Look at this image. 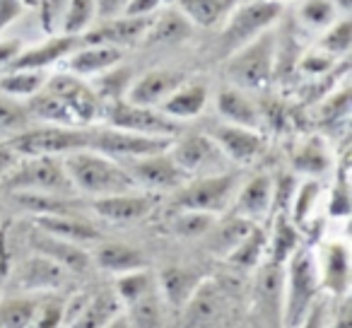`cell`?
I'll list each match as a JSON object with an SVG mask.
<instances>
[{"label": "cell", "instance_id": "60d3db41", "mask_svg": "<svg viewBox=\"0 0 352 328\" xmlns=\"http://www.w3.org/2000/svg\"><path fill=\"white\" fill-rule=\"evenodd\" d=\"M299 249V234L294 230V225H289L287 220H280L275 227V239H273V261L270 263H287V259Z\"/></svg>", "mask_w": 352, "mask_h": 328}, {"label": "cell", "instance_id": "816d5d0a", "mask_svg": "<svg viewBox=\"0 0 352 328\" xmlns=\"http://www.w3.org/2000/svg\"><path fill=\"white\" fill-rule=\"evenodd\" d=\"M326 316H328L326 302H323V299H318V302L311 307V311L307 314V318H304L297 328H326Z\"/></svg>", "mask_w": 352, "mask_h": 328}, {"label": "cell", "instance_id": "91938a15", "mask_svg": "<svg viewBox=\"0 0 352 328\" xmlns=\"http://www.w3.org/2000/svg\"><path fill=\"white\" fill-rule=\"evenodd\" d=\"M350 3L352 0H333V6H340V10H350Z\"/></svg>", "mask_w": 352, "mask_h": 328}, {"label": "cell", "instance_id": "8fae6325", "mask_svg": "<svg viewBox=\"0 0 352 328\" xmlns=\"http://www.w3.org/2000/svg\"><path fill=\"white\" fill-rule=\"evenodd\" d=\"M46 89L51 94L60 99L65 107L70 109V113L75 116V121L89 123L102 113V102L99 97L82 85V80H78L75 75H56L46 83Z\"/></svg>", "mask_w": 352, "mask_h": 328}, {"label": "cell", "instance_id": "11a10c76", "mask_svg": "<svg viewBox=\"0 0 352 328\" xmlns=\"http://www.w3.org/2000/svg\"><path fill=\"white\" fill-rule=\"evenodd\" d=\"M160 6V0H131L126 8V17H142Z\"/></svg>", "mask_w": 352, "mask_h": 328}, {"label": "cell", "instance_id": "484cf974", "mask_svg": "<svg viewBox=\"0 0 352 328\" xmlns=\"http://www.w3.org/2000/svg\"><path fill=\"white\" fill-rule=\"evenodd\" d=\"M147 30V20L145 17H123V20H111L107 25H102L99 30L89 32L85 36L87 44H104V46H121L128 41L138 39L142 32Z\"/></svg>", "mask_w": 352, "mask_h": 328}, {"label": "cell", "instance_id": "db71d44e", "mask_svg": "<svg viewBox=\"0 0 352 328\" xmlns=\"http://www.w3.org/2000/svg\"><path fill=\"white\" fill-rule=\"evenodd\" d=\"M20 8H22L20 0H0V30L6 25H10L12 17L20 15Z\"/></svg>", "mask_w": 352, "mask_h": 328}, {"label": "cell", "instance_id": "2e32d148", "mask_svg": "<svg viewBox=\"0 0 352 328\" xmlns=\"http://www.w3.org/2000/svg\"><path fill=\"white\" fill-rule=\"evenodd\" d=\"M32 244H34V254L58 263L60 268L68 270L70 275L87 273L89 265H92V256L80 244H73V241L56 239V237H49V234H36Z\"/></svg>", "mask_w": 352, "mask_h": 328}, {"label": "cell", "instance_id": "ac0fdd59", "mask_svg": "<svg viewBox=\"0 0 352 328\" xmlns=\"http://www.w3.org/2000/svg\"><path fill=\"white\" fill-rule=\"evenodd\" d=\"M68 275V270H63L58 263L36 254L30 261H25V265L20 268V287L25 289V294L51 292V289L63 287Z\"/></svg>", "mask_w": 352, "mask_h": 328}, {"label": "cell", "instance_id": "680465c9", "mask_svg": "<svg viewBox=\"0 0 352 328\" xmlns=\"http://www.w3.org/2000/svg\"><path fill=\"white\" fill-rule=\"evenodd\" d=\"M104 328H131V323H128V318H126V314H116V316L111 318V321L107 323Z\"/></svg>", "mask_w": 352, "mask_h": 328}, {"label": "cell", "instance_id": "52a82bcc", "mask_svg": "<svg viewBox=\"0 0 352 328\" xmlns=\"http://www.w3.org/2000/svg\"><path fill=\"white\" fill-rule=\"evenodd\" d=\"M89 150L99 152L104 157H123V160H140V157L162 155L169 147L164 138H147L135 133L116 131V128H104V131L87 133Z\"/></svg>", "mask_w": 352, "mask_h": 328}, {"label": "cell", "instance_id": "f546056e", "mask_svg": "<svg viewBox=\"0 0 352 328\" xmlns=\"http://www.w3.org/2000/svg\"><path fill=\"white\" fill-rule=\"evenodd\" d=\"M157 289V278L150 270H133V273L118 275L116 285H113V294L118 297L121 307H131V304L140 302L150 292Z\"/></svg>", "mask_w": 352, "mask_h": 328}, {"label": "cell", "instance_id": "d6a6232c", "mask_svg": "<svg viewBox=\"0 0 352 328\" xmlns=\"http://www.w3.org/2000/svg\"><path fill=\"white\" fill-rule=\"evenodd\" d=\"M46 85L44 70H10L0 78V92L6 97H34Z\"/></svg>", "mask_w": 352, "mask_h": 328}, {"label": "cell", "instance_id": "4fadbf2b", "mask_svg": "<svg viewBox=\"0 0 352 328\" xmlns=\"http://www.w3.org/2000/svg\"><path fill=\"white\" fill-rule=\"evenodd\" d=\"M128 174L135 182V186H150V188H176L182 186L186 174L176 167L174 160H171L166 152L152 157H140V160H131L126 164Z\"/></svg>", "mask_w": 352, "mask_h": 328}, {"label": "cell", "instance_id": "bcb514c9", "mask_svg": "<svg viewBox=\"0 0 352 328\" xmlns=\"http://www.w3.org/2000/svg\"><path fill=\"white\" fill-rule=\"evenodd\" d=\"M318 196V184L309 182L299 188L292 196V212H294V222H304L314 210V203H316Z\"/></svg>", "mask_w": 352, "mask_h": 328}, {"label": "cell", "instance_id": "9c48e42d", "mask_svg": "<svg viewBox=\"0 0 352 328\" xmlns=\"http://www.w3.org/2000/svg\"><path fill=\"white\" fill-rule=\"evenodd\" d=\"M169 157L174 160V164L182 169L184 174H201V177H212L217 174L222 164V152L220 147L212 142L210 135H186L171 147Z\"/></svg>", "mask_w": 352, "mask_h": 328}, {"label": "cell", "instance_id": "681fc988", "mask_svg": "<svg viewBox=\"0 0 352 328\" xmlns=\"http://www.w3.org/2000/svg\"><path fill=\"white\" fill-rule=\"evenodd\" d=\"M333 56H328L326 51H314V54H309L307 58L302 61V70L304 73H326L328 68H333Z\"/></svg>", "mask_w": 352, "mask_h": 328}, {"label": "cell", "instance_id": "30bf717a", "mask_svg": "<svg viewBox=\"0 0 352 328\" xmlns=\"http://www.w3.org/2000/svg\"><path fill=\"white\" fill-rule=\"evenodd\" d=\"M278 15L280 6L278 3H270V0H258V3H249V6L239 8L225 32L227 49L236 51L249 44V41H254Z\"/></svg>", "mask_w": 352, "mask_h": 328}, {"label": "cell", "instance_id": "6f0895ef", "mask_svg": "<svg viewBox=\"0 0 352 328\" xmlns=\"http://www.w3.org/2000/svg\"><path fill=\"white\" fill-rule=\"evenodd\" d=\"M331 328H352V311H350V304H342L340 309H338L336 318H333Z\"/></svg>", "mask_w": 352, "mask_h": 328}, {"label": "cell", "instance_id": "d590c367", "mask_svg": "<svg viewBox=\"0 0 352 328\" xmlns=\"http://www.w3.org/2000/svg\"><path fill=\"white\" fill-rule=\"evenodd\" d=\"M20 206H25L27 210H34L36 217L39 215H75L73 206L65 201H60L58 196H51V193H32L22 191L17 196Z\"/></svg>", "mask_w": 352, "mask_h": 328}, {"label": "cell", "instance_id": "7dc6e473", "mask_svg": "<svg viewBox=\"0 0 352 328\" xmlns=\"http://www.w3.org/2000/svg\"><path fill=\"white\" fill-rule=\"evenodd\" d=\"M65 323V307L60 302H41L34 321L30 328H63Z\"/></svg>", "mask_w": 352, "mask_h": 328}, {"label": "cell", "instance_id": "7bdbcfd3", "mask_svg": "<svg viewBox=\"0 0 352 328\" xmlns=\"http://www.w3.org/2000/svg\"><path fill=\"white\" fill-rule=\"evenodd\" d=\"M299 17L311 27H328L336 20V6L333 0H307L299 8Z\"/></svg>", "mask_w": 352, "mask_h": 328}, {"label": "cell", "instance_id": "c3c4849f", "mask_svg": "<svg viewBox=\"0 0 352 328\" xmlns=\"http://www.w3.org/2000/svg\"><path fill=\"white\" fill-rule=\"evenodd\" d=\"M68 0H41V22L49 32H54L56 22L63 20V10Z\"/></svg>", "mask_w": 352, "mask_h": 328}, {"label": "cell", "instance_id": "3957f363", "mask_svg": "<svg viewBox=\"0 0 352 328\" xmlns=\"http://www.w3.org/2000/svg\"><path fill=\"white\" fill-rule=\"evenodd\" d=\"M275 63V36L258 34L227 63V78L241 89H261L270 83Z\"/></svg>", "mask_w": 352, "mask_h": 328}, {"label": "cell", "instance_id": "f907efd6", "mask_svg": "<svg viewBox=\"0 0 352 328\" xmlns=\"http://www.w3.org/2000/svg\"><path fill=\"white\" fill-rule=\"evenodd\" d=\"M331 212L336 217H342L350 212V196H347V186L345 182H340L333 188V198H331Z\"/></svg>", "mask_w": 352, "mask_h": 328}, {"label": "cell", "instance_id": "ba28073f", "mask_svg": "<svg viewBox=\"0 0 352 328\" xmlns=\"http://www.w3.org/2000/svg\"><path fill=\"white\" fill-rule=\"evenodd\" d=\"M10 186L20 188V191H32V193H58L70 191V182L65 177V169L60 162H56L54 157H32L12 174Z\"/></svg>", "mask_w": 352, "mask_h": 328}, {"label": "cell", "instance_id": "ffe728a7", "mask_svg": "<svg viewBox=\"0 0 352 328\" xmlns=\"http://www.w3.org/2000/svg\"><path fill=\"white\" fill-rule=\"evenodd\" d=\"M94 212L111 222H135L150 215L152 198L140 193H121V196H107L94 201Z\"/></svg>", "mask_w": 352, "mask_h": 328}, {"label": "cell", "instance_id": "277c9868", "mask_svg": "<svg viewBox=\"0 0 352 328\" xmlns=\"http://www.w3.org/2000/svg\"><path fill=\"white\" fill-rule=\"evenodd\" d=\"M236 191V177L234 174H212L203 177L198 182L188 184L176 196V208L186 212H206L215 215L222 212L232 203Z\"/></svg>", "mask_w": 352, "mask_h": 328}, {"label": "cell", "instance_id": "44dd1931", "mask_svg": "<svg viewBox=\"0 0 352 328\" xmlns=\"http://www.w3.org/2000/svg\"><path fill=\"white\" fill-rule=\"evenodd\" d=\"M201 285V275H196L193 270L171 265V268L162 270L160 278H157V294H162L171 307H184V304L191 302V297Z\"/></svg>", "mask_w": 352, "mask_h": 328}, {"label": "cell", "instance_id": "d4e9b609", "mask_svg": "<svg viewBox=\"0 0 352 328\" xmlns=\"http://www.w3.org/2000/svg\"><path fill=\"white\" fill-rule=\"evenodd\" d=\"M208 89L206 85H182L174 94L162 102V113L166 118H193L206 109Z\"/></svg>", "mask_w": 352, "mask_h": 328}, {"label": "cell", "instance_id": "8d00e7d4", "mask_svg": "<svg viewBox=\"0 0 352 328\" xmlns=\"http://www.w3.org/2000/svg\"><path fill=\"white\" fill-rule=\"evenodd\" d=\"M294 164H297L299 172H307V174H323L328 169V152L323 147L321 140H309L304 142L302 147L297 150L294 155Z\"/></svg>", "mask_w": 352, "mask_h": 328}, {"label": "cell", "instance_id": "7402d4cb", "mask_svg": "<svg viewBox=\"0 0 352 328\" xmlns=\"http://www.w3.org/2000/svg\"><path fill=\"white\" fill-rule=\"evenodd\" d=\"M36 227L44 234L56 237V239L73 241V244L82 246L85 241H97L99 230L92 227L87 220H80L78 215H39L36 217Z\"/></svg>", "mask_w": 352, "mask_h": 328}, {"label": "cell", "instance_id": "6da1fadb", "mask_svg": "<svg viewBox=\"0 0 352 328\" xmlns=\"http://www.w3.org/2000/svg\"><path fill=\"white\" fill-rule=\"evenodd\" d=\"M60 164H63L70 186L87 196L107 198L135 191V182L131 179V174L116 160L94 150H78L73 155H65Z\"/></svg>", "mask_w": 352, "mask_h": 328}, {"label": "cell", "instance_id": "9a60e30c", "mask_svg": "<svg viewBox=\"0 0 352 328\" xmlns=\"http://www.w3.org/2000/svg\"><path fill=\"white\" fill-rule=\"evenodd\" d=\"M184 85V73L179 70H152V73L142 75L128 92V102L135 107H155L162 104L169 94Z\"/></svg>", "mask_w": 352, "mask_h": 328}, {"label": "cell", "instance_id": "7a4b0ae2", "mask_svg": "<svg viewBox=\"0 0 352 328\" xmlns=\"http://www.w3.org/2000/svg\"><path fill=\"white\" fill-rule=\"evenodd\" d=\"M318 299H321V280H318L316 254L311 249H297L285 263L283 328H297Z\"/></svg>", "mask_w": 352, "mask_h": 328}, {"label": "cell", "instance_id": "4316f807", "mask_svg": "<svg viewBox=\"0 0 352 328\" xmlns=\"http://www.w3.org/2000/svg\"><path fill=\"white\" fill-rule=\"evenodd\" d=\"M217 109H220L222 116L230 121V126H241L256 131L258 126V109L254 107L246 94H241L236 87L222 89L220 99H217Z\"/></svg>", "mask_w": 352, "mask_h": 328}, {"label": "cell", "instance_id": "9f6ffc18", "mask_svg": "<svg viewBox=\"0 0 352 328\" xmlns=\"http://www.w3.org/2000/svg\"><path fill=\"white\" fill-rule=\"evenodd\" d=\"M20 56V44L17 41H6L0 44V65H10Z\"/></svg>", "mask_w": 352, "mask_h": 328}, {"label": "cell", "instance_id": "5b68a950", "mask_svg": "<svg viewBox=\"0 0 352 328\" xmlns=\"http://www.w3.org/2000/svg\"><path fill=\"white\" fill-rule=\"evenodd\" d=\"M12 150L27 157H56L73 155L78 150H89V135L73 128H36L12 138Z\"/></svg>", "mask_w": 352, "mask_h": 328}, {"label": "cell", "instance_id": "94428289", "mask_svg": "<svg viewBox=\"0 0 352 328\" xmlns=\"http://www.w3.org/2000/svg\"><path fill=\"white\" fill-rule=\"evenodd\" d=\"M25 3H30V6H34V3H36V0H25Z\"/></svg>", "mask_w": 352, "mask_h": 328}, {"label": "cell", "instance_id": "4dcf8cb0", "mask_svg": "<svg viewBox=\"0 0 352 328\" xmlns=\"http://www.w3.org/2000/svg\"><path fill=\"white\" fill-rule=\"evenodd\" d=\"M265 249H268V237H265V232L256 225L254 230H251L249 234H246L244 239L227 254V261H230L232 265H236V268L251 270L261 263Z\"/></svg>", "mask_w": 352, "mask_h": 328}, {"label": "cell", "instance_id": "cb8c5ba5", "mask_svg": "<svg viewBox=\"0 0 352 328\" xmlns=\"http://www.w3.org/2000/svg\"><path fill=\"white\" fill-rule=\"evenodd\" d=\"M78 44H82L80 36H68V34L58 36V39L46 41L44 46H36V49L27 51V54H20L8 68L10 70H44L46 65L56 63V61L63 58L65 54H70Z\"/></svg>", "mask_w": 352, "mask_h": 328}, {"label": "cell", "instance_id": "83f0119b", "mask_svg": "<svg viewBox=\"0 0 352 328\" xmlns=\"http://www.w3.org/2000/svg\"><path fill=\"white\" fill-rule=\"evenodd\" d=\"M44 299L39 294H15L0 302V328H30Z\"/></svg>", "mask_w": 352, "mask_h": 328}, {"label": "cell", "instance_id": "d6986e66", "mask_svg": "<svg viewBox=\"0 0 352 328\" xmlns=\"http://www.w3.org/2000/svg\"><path fill=\"white\" fill-rule=\"evenodd\" d=\"M92 256V263L97 268L107 270L111 275H126L133 270H145L147 261L142 256V251H138L135 246L121 244V241H107V244H99L97 251Z\"/></svg>", "mask_w": 352, "mask_h": 328}, {"label": "cell", "instance_id": "f35d334b", "mask_svg": "<svg viewBox=\"0 0 352 328\" xmlns=\"http://www.w3.org/2000/svg\"><path fill=\"white\" fill-rule=\"evenodd\" d=\"M188 22L182 12H164L150 30V41H179L188 36Z\"/></svg>", "mask_w": 352, "mask_h": 328}, {"label": "cell", "instance_id": "f1b7e54d", "mask_svg": "<svg viewBox=\"0 0 352 328\" xmlns=\"http://www.w3.org/2000/svg\"><path fill=\"white\" fill-rule=\"evenodd\" d=\"M121 61V49L116 46H104L94 44L89 49H82L70 58V70L75 75H92V73H104L111 65H116Z\"/></svg>", "mask_w": 352, "mask_h": 328}, {"label": "cell", "instance_id": "836d02e7", "mask_svg": "<svg viewBox=\"0 0 352 328\" xmlns=\"http://www.w3.org/2000/svg\"><path fill=\"white\" fill-rule=\"evenodd\" d=\"M232 6H234V0H179L182 15L203 27L215 25Z\"/></svg>", "mask_w": 352, "mask_h": 328}, {"label": "cell", "instance_id": "e0dca14e", "mask_svg": "<svg viewBox=\"0 0 352 328\" xmlns=\"http://www.w3.org/2000/svg\"><path fill=\"white\" fill-rule=\"evenodd\" d=\"M121 311V302L113 294V289H109V292H97L87 299H80L78 311L70 314L65 321H68V328H104Z\"/></svg>", "mask_w": 352, "mask_h": 328}, {"label": "cell", "instance_id": "f5cc1de1", "mask_svg": "<svg viewBox=\"0 0 352 328\" xmlns=\"http://www.w3.org/2000/svg\"><path fill=\"white\" fill-rule=\"evenodd\" d=\"M128 3L131 0H94V6H97V12L102 17H107V20H111V17L121 15V12H126Z\"/></svg>", "mask_w": 352, "mask_h": 328}, {"label": "cell", "instance_id": "74e56055", "mask_svg": "<svg viewBox=\"0 0 352 328\" xmlns=\"http://www.w3.org/2000/svg\"><path fill=\"white\" fill-rule=\"evenodd\" d=\"M126 309V318L131 323V328H155L160 323V297H157V289Z\"/></svg>", "mask_w": 352, "mask_h": 328}, {"label": "cell", "instance_id": "1f68e13d", "mask_svg": "<svg viewBox=\"0 0 352 328\" xmlns=\"http://www.w3.org/2000/svg\"><path fill=\"white\" fill-rule=\"evenodd\" d=\"M27 113L41 118V121L60 123V126H73V123H78L73 113H70V109L65 107L56 94H51L49 89H41V92H36L34 97H30Z\"/></svg>", "mask_w": 352, "mask_h": 328}, {"label": "cell", "instance_id": "f6af8a7d", "mask_svg": "<svg viewBox=\"0 0 352 328\" xmlns=\"http://www.w3.org/2000/svg\"><path fill=\"white\" fill-rule=\"evenodd\" d=\"M27 109L8 97H0V133H12L25 128L27 123Z\"/></svg>", "mask_w": 352, "mask_h": 328}, {"label": "cell", "instance_id": "b9f144b4", "mask_svg": "<svg viewBox=\"0 0 352 328\" xmlns=\"http://www.w3.org/2000/svg\"><path fill=\"white\" fill-rule=\"evenodd\" d=\"M215 227V217L212 215H206V212H186L182 210V215L174 220V232L182 237H203Z\"/></svg>", "mask_w": 352, "mask_h": 328}, {"label": "cell", "instance_id": "8992f818", "mask_svg": "<svg viewBox=\"0 0 352 328\" xmlns=\"http://www.w3.org/2000/svg\"><path fill=\"white\" fill-rule=\"evenodd\" d=\"M107 121L116 131L135 133V135H147V138H164L169 140V135H174L179 131L171 118H166L162 111H155L150 107H135L131 102H113L107 109Z\"/></svg>", "mask_w": 352, "mask_h": 328}, {"label": "cell", "instance_id": "ee69618b", "mask_svg": "<svg viewBox=\"0 0 352 328\" xmlns=\"http://www.w3.org/2000/svg\"><path fill=\"white\" fill-rule=\"evenodd\" d=\"M352 46V22L350 20H342L323 36L321 41V51H326L328 56H340V54H347V49Z\"/></svg>", "mask_w": 352, "mask_h": 328}, {"label": "cell", "instance_id": "7c38bea8", "mask_svg": "<svg viewBox=\"0 0 352 328\" xmlns=\"http://www.w3.org/2000/svg\"><path fill=\"white\" fill-rule=\"evenodd\" d=\"M321 289L333 297H345L350 289V251L342 241H328L316 256Z\"/></svg>", "mask_w": 352, "mask_h": 328}, {"label": "cell", "instance_id": "5bb4252c", "mask_svg": "<svg viewBox=\"0 0 352 328\" xmlns=\"http://www.w3.org/2000/svg\"><path fill=\"white\" fill-rule=\"evenodd\" d=\"M210 138L220 147L222 155L234 162H241V164L256 160L261 155V150H263V138L256 131H251V128L230 126L227 123V126H217L210 133Z\"/></svg>", "mask_w": 352, "mask_h": 328}, {"label": "cell", "instance_id": "603a6c76", "mask_svg": "<svg viewBox=\"0 0 352 328\" xmlns=\"http://www.w3.org/2000/svg\"><path fill=\"white\" fill-rule=\"evenodd\" d=\"M270 206H273V182L268 177H256L241 188L234 206V215L256 225V220L265 217Z\"/></svg>", "mask_w": 352, "mask_h": 328}, {"label": "cell", "instance_id": "e575fe53", "mask_svg": "<svg viewBox=\"0 0 352 328\" xmlns=\"http://www.w3.org/2000/svg\"><path fill=\"white\" fill-rule=\"evenodd\" d=\"M254 227H256L254 222L241 220V217L234 215L232 220H227L225 225H220L215 230V234H212V251H222V256L227 259V254H230Z\"/></svg>", "mask_w": 352, "mask_h": 328}, {"label": "cell", "instance_id": "ab89813d", "mask_svg": "<svg viewBox=\"0 0 352 328\" xmlns=\"http://www.w3.org/2000/svg\"><path fill=\"white\" fill-rule=\"evenodd\" d=\"M92 12H94V0H68L65 17L60 20L63 22V32L68 36H78L89 25Z\"/></svg>", "mask_w": 352, "mask_h": 328}]
</instances>
